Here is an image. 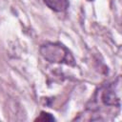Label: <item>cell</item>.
I'll return each mask as SVG.
<instances>
[{
	"label": "cell",
	"mask_w": 122,
	"mask_h": 122,
	"mask_svg": "<svg viewBox=\"0 0 122 122\" xmlns=\"http://www.w3.org/2000/svg\"><path fill=\"white\" fill-rule=\"evenodd\" d=\"M41 55L51 63L66 64L75 66V60L71 52L63 44L58 42H48L40 47Z\"/></svg>",
	"instance_id": "1"
},
{
	"label": "cell",
	"mask_w": 122,
	"mask_h": 122,
	"mask_svg": "<svg viewBox=\"0 0 122 122\" xmlns=\"http://www.w3.org/2000/svg\"><path fill=\"white\" fill-rule=\"evenodd\" d=\"M100 100L105 106L120 107L121 100V77L118 76L113 82L109 83L102 88L100 92Z\"/></svg>",
	"instance_id": "2"
},
{
	"label": "cell",
	"mask_w": 122,
	"mask_h": 122,
	"mask_svg": "<svg viewBox=\"0 0 122 122\" xmlns=\"http://www.w3.org/2000/svg\"><path fill=\"white\" fill-rule=\"evenodd\" d=\"M45 4L56 12L66 11L70 6L69 0H44Z\"/></svg>",
	"instance_id": "3"
},
{
	"label": "cell",
	"mask_w": 122,
	"mask_h": 122,
	"mask_svg": "<svg viewBox=\"0 0 122 122\" xmlns=\"http://www.w3.org/2000/svg\"><path fill=\"white\" fill-rule=\"evenodd\" d=\"M54 121L55 118L49 112H41V114L39 115V117L36 118V121Z\"/></svg>",
	"instance_id": "4"
},
{
	"label": "cell",
	"mask_w": 122,
	"mask_h": 122,
	"mask_svg": "<svg viewBox=\"0 0 122 122\" xmlns=\"http://www.w3.org/2000/svg\"><path fill=\"white\" fill-rule=\"evenodd\" d=\"M88 1H93V0H88Z\"/></svg>",
	"instance_id": "5"
}]
</instances>
